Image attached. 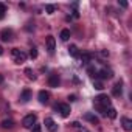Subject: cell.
<instances>
[{"label":"cell","mask_w":132,"mask_h":132,"mask_svg":"<svg viewBox=\"0 0 132 132\" xmlns=\"http://www.w3.org/2000/svg\"><path fill=\"white\" fill-rule=\"evenodd\" d=\"M93 106H95L96 110H100L101 115H106L107 107H110V98H109L107 95L101 93V95L95 96V100H93Z\"/></svg>","instance_id":"6da1fadb"},{"label":"cell","mask_w":132,"mask_h":132,"mask_svg":"<svg viewBox=\"0 0 132 132\" xmlns=\"http://www.w3.org/2000/svg\"><path fill=\"white\" fill-rule=\"evenodd\" d=\"M11 54H13V57H14V61H16L17 64H22V62L27 61V53H25L23 50L13 48V50H11Z\"/></svg>","instance_id":"7a4b0ae2"},{"label":"cell","mask_w":132,"mask_h":132,"mask_svg":"<svg viewBox=\"0 0 132 132\" xmlns=\"http://www.w3.org/2000/svg\"><path fill=\"white\" fill-rule=\"evenodd\" d=\"M54 109H56V110L64 117V118H67V117L70 115V112H72V110H70V106H69V104H65V103L56 104V106H54Z\"/></svg>","instance_id":"3957f363"},{"label":"cell","mask_w":132,"mask_h":132,"mask_svg":"<svg viewBox=\"0 0 132 132\" xmlns=\"http://www.w3.org/2000/svg\"><path fill=\"white\" fill-rule=\"evenodd\" d=\"M22 124H23V127H27V129H31V127L36 124V115H34V113H30V115H27V117L23 118Z\"/></svg>","instance_id":"277c9868"},{"label":"cell","mask_w":132,"mask_h":132,"mask_svg":"<svg viewBox=\"0 0 132 132\" xmlns=\"http://www.w3.org/2000/svg\"><path fill=\"white\" fill-rule=\"evenodd\" d=\"M96 76L101 78V79H110L113 76V73H112L110 69H101L100 72H96Z\"/></svg>","instance_id":"5b68a950"},{"label":"cell","mask_w":132,"mask_h":132,"mask_svg":"<svg viewBox=\"0 0 132 132\" xmlns=\"http://www.w3.org/2000/svg\"><path fill=\"white\" fill-rule=\"evenodd\" d=\"M44 124H45V127H47V130H48V132H56V130H57V124H56V123H54V120H53V118H50V117H48V118H45V123H44Z\"/></svg>","instance_id":"8992f818"},{"label":"cell","mask_w":132,"mask_h":132,"mask_svg":"<svg viewBox=\"0 0 132 132\" xmlns=\"http://www.w3.org/2000/svg\"><path fill=\"white\" fill-rule=\"evenodd\" d=\"M0 39H2L3 42H10L13 39V30H10V28L2 30V33H0Z\"/></svg>","instance_id":"52a82bcc"},{"label":"cell","mask_w":132,"mask_h":132,"mask_svg":"<svg viewBox=\"0 0 132 132\" xmlns=\"http://www.w3.org/2000/svg\"><path fill=\"white\" fill-rule=\"evenodd\" d=\"M47 50H48V53H54V50H56V40L53 36H47Z\"/></svg>","instance_id":"ba28073f"},{"label":"cell","mask_w":132,"mask_h":132,"mask_svg":"<svg viewBox=\"0 0 132 132\" xmlns=\"http://www.w3.org/2000/svg\"><path fill=\"white\" fill-rule=\"evenodd\" d=\"M59 84H61V78H59L57 75H50V78H48V86L53 87V89H56V87H59Z\"/></svg>","instance_id":"9c48e42d"},{"label":"cell","mask_w":132,"mask_h":132,"mask_svg":"<svg viewBox=\"0 0 132 132\" xmlns=\"http://www.w3.org/2000/svg\"><path fill=\"white\" fill-rule=\"evenodd\" d=\"M37 98H39V101H40L42 104H47V103H48V100H50V93H48V92H45V90H40V92H39V95H37Z\"/></svg>","instance_id":"30bf717a"},{"label":"cell","mask_w":132,"mask_h":132,"mask_svg":"<svg viewBox=\"0 0 132 132\" xmlns=\"http://www.w3.org/2000/svg\"><path fill=\"white\" fill-rule=\"evenodd\" d=\"M20 100H22V103H28L31 100V90L30 89H23L22 95H20Z\"/></svg>","instance_id":"8fae6325"},{"label":"cell","mask_w":132,"mask_h":132,"mask_svg":"<svg viewBox=\"0 0 132 132\" xmlns=\"http://www.w3.org/2000/svg\"><path fill=\"white\" fill-rule=\"evenodd\" d=\"M84 118H86L87 121H90L92 124H100V118H98L96 115H93V113H90V112H87V113L84 115Z\"/></svg>","instance_id":"7c38bea8"},{"label":"cell","mask_w":132,"mask_h":132,"mask_svg":"<svg viewBox=\"0 0 132 132\" xmlns=\"http://www.w3.org/2000/svg\"><path fill=\"white\" fill-rule=\"evenodd\" d=\"M121 123H123V127H124V130H132V121L127 118V117H123L121 118Z\"/></svg>","instance_id":"4fadbf2b"},{"label":"cell","mask_w":132,"mask_h":132,"mask_svg":"<svg viewBox=\"0 0 132 132\" xmlns=\"http://www.w3.org/2000/svg\"><path fill=\"white\" fill-rule=\"evenodd\" d=\"M112 93H113V96H121V93H123L121 82H117V84L113 86V89H112Z\"/></svg>","instance_id":"5bb4252c"},{"label":"cell","mask_w":132,"mask_h":132,"mask_svg":"<svg viewBox=\"0 0 132 132\" xmlns=\"http://www.w3.org/2000/svg\"><path fill=\"white\" fill-rule=\"evenodd\" d=\"M59 37H61V40H62V42H67V40L70 39V30H67V28H65V30H62Z\"/></svg>","instance_id":"9a60e30c"},{"label":"cell","mask_w":132,"mask_h":132,"mask_svg":"<svg viewBox=\"0 0 132 132\" xmlns=\"http://www.w3.org/2000/svg\"><path fill=\"white\" fill-rule=\"evenodd\" d=\"M0 124H2V127H3V129H11V127L14 126V121H13L11 118H6V120H3Z\"/></svg>","instance_id":"2e32d148"},{"label":"cell","mask_w":132,"mask_h":132,"mask_svg":"<svg viewBox=\"0 0 132 132\" xmlns=\"http://www.w3.org/2000/svg\"><path fill=\"white\" fill-rule=\"evenodd\" d=\"M69 53H70V56H73V57H78V56H79V51H78V47H76V45H70V47H69Z\"/></svg>","instance_id":"e0dca14e"},{"label":"cell","mask_w":132,"mask_h":132,"mask_svg":"<svg viewBox=\"0 0 132 132\" xmlns=\"http://www.w3.org/2000/svg\"><path fill=\"white\" fill-rule=\"evenodd\" d=\"M106 115L109 117V118H117V110L113 109V107H107V110H106Z\"/></svg>","instance_id":"ac0fdd59"},{"label":"cell","mask_w":132,"mask_h":132,"mask_svg":"<svg viewBox=\"0 0 132 132\" xmlns=\"http://www.w3.org/2000/svg\"><path fill=\"white\" fill-rule=\"evenodd\" d=\"M81 61H82V64H89V62L92 61V56H90L89 53H84V54L81 56Z\"/></svg>","instance_id":"d6986e66"},{"label":"cell","mask_w":132,"mask_h":132,"mask_svg":"<svg viewBox=\"0 0 132 132\" xmlns=\"http://www.w3.org/2000/svg\"><path fill=\"white\" fill-rule=\"evenodd\" d=\"M25 75L28 76V79H36V75L33 73V70H31V69H25Z\"/></svg>","instance_id":"ffe728a7"},{"label":"cell","mask_w":132,"mask_h":132,"mask_svg":"<svg viewBox=\"0 0 132 132\" xmlns=\"http://www.w3.org/2000/svg\"><path fill=\"white\" fill-rule=\"evenodd\" d=\"M5 13H6V6L3 3H0V20L5 19Z\"/></svg>","instance_id":"44dd1931"},{"label":"cell","mask_w":132,"mask_h":132,"mask_svg":"<svg viewBox=\"0 0 132 132\" xmlns=\"http://www.w3.org/2000/svg\"><path fill=\"white\" fill-rule=\"evenodd\" d=\"M30 57H31V59H36V57H37V48H36V47H33V48L30 50Z\"/></svg>","instance_id":"7402d4cb"},{"label":"cell","mask_w":132,"mask_h":132,"mask_svg":"<svg viewBox=\"0 0 132 132\" xmlns=\"http://www.w3.org/2000/svg\"><path fill=\"white\" fill-rule=\"evenodd\" d=\"M45 10H47V13H48V14H53V13L56 11V6H54V5H47V6H45Z\"/></svg>","instance_id":"603a6c76"},{"label":"cell","mask_w":132,"mask_h":132,"mask_svg":"<svg viewBox=\"0 0 132 132\" xmlns=\"http://www.w3.org/2000/svg\"><path fill=\"white\" fill-rule=\"evenodd\" d=\"M93 87H95L96 90H103V89H104V86H103L101 81H95V82H93Z\"/></svg>","instance_id":"cb8c5ba5"},{"label":"cell","mask_w":132,"mask_h":132,"mask_svg":"<svg viewBox=\"0 0 132 132\" xmlns=\"http://www.w3.org/2000/svg\"><path fill=\"white\" fill-rule=\"evenodd\" d=\"M87 73H89L92 78H93V76H96V70H95L93 67H89V69H87Z\"/></svg>","instance_id":"d4e9b609"},{"label":"cell","mask_w":132,"mask_h":132,"mask_svg":"<svg viewBox=\"0 0 132 132\" xmlns=\"http://www.w3.org/2000/svg\"><path fill=\"white\" fill-rule=\"evenodd\" d=\"M31 132H42V127H40V124H34V126L31 127Z\"/></svg>","instance_id":"484cf974"},{"label":"cell","mask_w":132,"mask_h":132,"mask_svg":"<svg viewBox=\"0 0 132 132\" xmlns=\"http://www.w3.org/2000/svg\"><path fill=\"white\" fill-rule=\"evenodd\" d=\"M100 54H101L103 57H109V51H107V50H101V51H100Z\"/></svg>","instance_id":"4316f807"},{"label":"cell","mask_w":132,"mask_h":132,"mask_svg":"<svg viewBox=\"0 0 132 132\" xmlns=\"http://www.w3.org/2000/svg\"><path fill=\"white\" fill-rule=\"evenodd\" d=\"M118 3H120V5H121L123 8H127V2H124V0H120Z\"/></svg>","instance_id":"83f0119b"},{"label":"cell","mask_w":132,"mask_h":132,"mask_svg":"<svg viewBox=\"0 0 132 132\" xmlns=\"http://www.w3.org/2000/svg\"><path fill=\"white\" fill-rule=\"evenodd\" d=\"M72 126H73V127H81V124H79L78 121H75V123H72Z\"/></svg>","instance_id":"f1b7e54d"},{"label":"cell","mask_w":132,"mask_h":132,"mask_svg":"<svg viewBox=\"0 0 132 132\" xmlns=\"http://www.w3.org/2000/svg\"><path fill=\"white\" fill-rule=\"evenodd\" d=\"M69 100H70V101H76V96H75V95H70Z\"/></svg>","instance_id":"f546056e"},{"label":"cell","mask_w":132,"mask_h":132,"mask_svg":"<svg viewBox=\"0 0 132 132\" xmlns=\"http://www.w3.org/2000/svg\"><path fill=\"white\" fill-rule=\"evenodd\" d=\"M3 54V48H2V45H0V56Z\"/></svg>","instance_id":"4dcf8cb0"},{"label":"cell","mask_w":132,"mask_h":132,"mask_svg":"<svg viewBox=\"0 0 132 132\" xmlns=\"http://www.w3.org/2000/svg\"><path fill=\"white\" fill-rule=\"evenodd\" d=\"M2 82H3V76H2V75H0V84H2Z\"/></svg>","instance_id":"1f68e13d"},{"label":"cell","mask_w":132,"mask_h":132,"mask_svg":"<svg viewBox=\"0 0 132 132\" xmlns=\"http://www.w3.org/2000/svg\"><path fill=\"white\" fill-rule=\"evenodd\" d=\"M84 132H89V130H84Z\"/></svg>","instance_id":"d6a6232c"}]
</instances>
